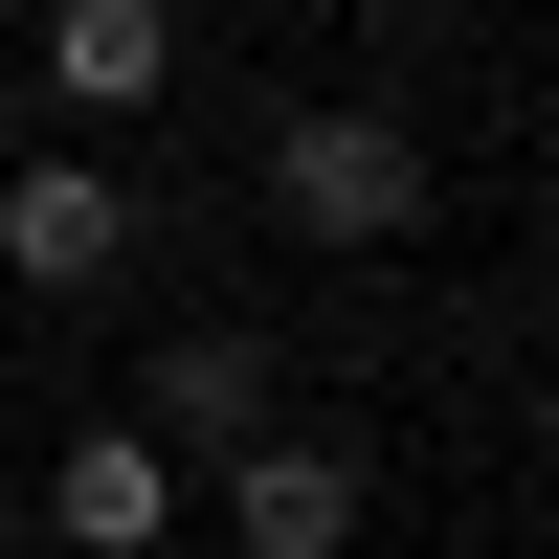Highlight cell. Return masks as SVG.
<instances>
[{"mask_svg":"<svg viewBox=\"0 0 559 559\" xmlns=\"http://www.w3.org/2000/svg\"><path fill=\"white\" fill-rule=\"evenodd\" d=\"M202 515L247 537V559H358V515H381V471H358L336 426H247V448L202 471Z\"/></svg>","mask_w":559,"mask_h":559,"instance_id":"7a4b0ae2","label":"cell"},{"mask_svg":"<svg viewBox=\"0 0 559 559\" xmlns=\"http://www.w3.org/2000/svg\"><path fill=\"white\" fill-rule=\"evenodd\" d=\"M134 426H157V448H179V492H202L247 426H292V403H269V336H247V313H179L157 381H134Z\"/></svg>","mask_w":559,"mask_h":559,"instance_id":"277c9868","label":"cell"},{"mask_svg":"<svg viewBox=\"0 0 559 559\" xmlns=\"http://www.w3.org/2000/svg\"><path fill=\"white\" fill-rule=\"evenodd\" d=\"M112 269H134V179L90 157V134H45V157L0 179V292L68 313V292H112Z\"/></svg>","mask_w":559,"mask_h":559,"instance_id":"3957f363","label":"cell"},{"mask_svg":"<svg viewBox=\"0 0 559 559\" xmlns=\"http://www.w3.org/2000/svg\"><path fill=\"white\" fill-rule=\"evenodd\" d=\"M269 224L336 269H381L403 224H426V134L381 112V90H313V112H269Z\"/></svg>","mask_w":559,"mask_h":559,"instance_id":"6da1fadb","label":"cell"},{"mask_svg":"<svg viewBox=\"0 0 559 559\" xmlns=\"http://www.w3.org/2000/svg\"><path fill=\"white\" fill-rule=\"evenodd\" d=\"M45 537H68V559H157V537H179V448H157V426H68Z\"/></svg>","mask_w":559,"mask_h":559,"instance_id":"8992f818","label":"cell"},{"mask_svg":"<svg viewBox=\"0 0 559 559\" xmlns=\"http://www.w3.org/2000/svg\"><path fill=\"white\" fill-rule=\"evenodd\" d=\"M179 90V0H45V112L68 134H134Z\"/></svg>","mask_w":559,"mask_h":559,"instance_id":"5b68a950","label":"cell"}]
</instances>
